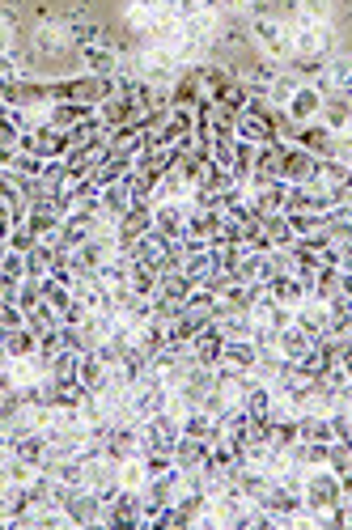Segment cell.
I'll return each mask as SVG.
<instances>
[{
  "mask_svg": "<svg viewBox=\"0 0 352 530\" xmlns=\"http://www.w3.org/2000/svg\"><path fill=\"white\" fill-rule=\"evenodd\" d=\"M251 39L263 51V60H276V64H293V26L285 22L280 13H255L251 22Z\"/></svg>",
  "mask_w": 352,
  "mask_h": 530,
  "instance_id": "cell-1",
  "label": "cell"
},
{
  "mask_svg": "<svg viewBox=\"0 0 352 530\" xmlns=\"http://www.w3.org/2000/svg\"><path fill=\"white\" fill-rule=\"evenodd\" d=\"M302 501L306 509H314V514H331V509H340L344 505V480H340V471L336 467H310L302 475Z\"/></svg>",
  "mask_w": 352,
  "mask_h": 530,
  "instance_id": "cell-2",
  "label": "cell"
},
{
  "mask_svg": "<svg viewBox=\"0 0 352 530\" xmlns=\"http://www.w3.org/2000/svg\"><path fill=\"white\" fill-rule=\"evenodd\" d=\"M323 98H327V90L319 81H302L293 90V98L285 102V119L293 128H310V123H319V115H323Z\"/></svg>",
  "mask_w": 352,
  "mask_h": 530,
  "instance_id": "cell-3",
  "label": "cell"
},
{
  "mask_svg": "<svg viewBox=\"0 0 352 530\" xmlns=\"http://www.w3.org/2000/svg\"><path fill=\"white\" fill-rule=\"evenodd\" d=\"M64 514H68V522H73V526H102L107 501H102L94 488H68L64 492Z\"/></svg>",
  "mask_w": 352,
  "mask_h": 530,
  "instance_id": "cell-4",
  "label": "cell"
},
{
  "mask_svg": "<svg viewBox=\"0 0 352 530\" xmlns=\"http://www.w3.org/2000/svg\"><path fill=\"white\" fill-rule=\"evenodd\" d=\"M187 217H191L187 200H157L153 204V229H157V234H166L170 242L187 238Z\"/></svg>",
  "mask_w": 352,
  "mask_h": 530,
  "instance_id": "cell-5",
  "label": "cell"
},
{
  "mask_svg": "<svg viewBox=\"0 0 352 530\" xmlns=\"http://www.w3.org/2000/svg\"><path fill=\"white\" fill-rule=\"evenodd\" d=\"M314 162H319V157L306 153L297 140H293V145H280V179H285V183L306 187L314 179Z\"/></svg>",
  "mask_w": 352,
  "mask_h": 530,
  "instance_id": "cell-6",
  "label": "cell"
},
{
  "mask_svg": "<svg viewBox=\"0 0 352 530\" xmlns=\"http://www.w3.org/2000/svg\"><path fill=\"white\" fill-rule=\"evenodd\" d=\"M73 30H68V22H60V17H47V22H39V30H34V51L39 56H64V51H73Z\"/></svg>",
  "mask_w": 352,
  "mask_h": 530,
  "instance_id": "cell-7",
  "label": "cell"
},
{
  "mask_svg": "<svg viewBox=\"0 0 352 530\" xmlns=\"http://www.w3.org/2000/svg\"><path fill=\"white\" fill-rule=\"evenodd\" d=\"M251 318H255V327H272V331H285L293 323V310L289 306H280L276 297L268 293V285H263V293L255 297V306H251Z\"/></svg>",
  "mask_w": 352,
  "mask_h": 530,
  "instance_id": "cell-8",
  "label": "cell"
},
{
  "mask_svg": "<svg viewBox=\"0 0 352 530\" xmlns=\"http://www.w3.org/2000/svg\"><path fill=\"white\" fill-rule=\"evenodd\" d=\"M268 293L276 297V302H280V306H289V310H297V306H302V302H306V297H310V285H306V280H302V276H297V272H276V276L268 280Z\"/></svg>",
  "mask_w": 352,
  "mask_h": 530,
  "instance_id": "cell-9",
  "label": "cell"
},
{
  "mask_svg": "<svg viewBox=\"0 0 352 530\" xmlns=\"http://www.w3.org/2000/svg\"><path fill=\"white\" fill-rule=\"evenodd\" d=\"M81 73H94V77H115V73H119V51H115L111 43L81 47Z\"/></svg>",
  "mask_w": 352,
  "mask_h": 530,
  "instance_id": "cell-10",
  "label": "cell"
},
{
  "mask_svg": "<svg viewBox=\"0 0 352 530\" xmlns=\"http://www.w3.org/2000/svg\"><path fill=\"white\" fill-rule=\"evenodd\" d=\"M319 123H323L327 132H336V136L352 132V98H348V94H327V98H323Z\"/></svg>",
  "mask_w": 352,
  "mask_h": 530,
  "instance_id": "cell-11",
  "label": "cell"
},
{
  "mask_svg": "<svg viewBox=\"0 0 352 530\" xmlns=\"http://www.w3.org/2000/svg\"><path fill=\"white\" fill-rule=\"evenodd\" d=\"M170 251H174V242L166 234H157V229H149V234H140L132 242V259L136 263H157V268L170 259Z\"/></svg>",
  "mask_w": 352,
  "mask_h": 530,
  "instance_id": "cell-12",
  "label": "cell"
},
{
  "mask_svg": "<svg viewBox=\"0 0 352 530\" xmlns=\"http://www.w3.org/2000/svg\"><path fill=\"white\" fill-rule=\"evenodd\" d=\"M319 85L327 94H348L352 98V56H331L319 73Z\"/></svg>",
  "mask_w": 352,
  "mask_h": 530,
  "instance_id": "cell-13",
  "label": "cell"
},
{
  "mask_svg": "<svg viewBox=\"0 0 352 530\" xmlns=\"http://www.w3.org/2000/svg\"><path fill=\"white\" fill-rule=\"evenodd\" d=\"M119 488L123 492H136V497H145V488H149V463H145V454H132V458H123V463H119Z\"/></svg>",
  "mask_w": 352,
  "mask_h": 530,
  "instance_id": "cell-14",
  "label": "cell"
},
{
  "mask_svg": "<svg viewBox=\"0 0 352 530\" xmlns=\"http://www.w3.org/2000/svg\"><path fill=\"white\" fill-rule=\"evenodd\" d=\"M276 348H280V357H285V361H302L306 352L314 348V340H310V335H306L302 327H297V323H289L285 331L276 335Z\"/></svg>",
  "mask_w": 352,
  "mask_h": 530,
  "instance_id": "cell-15",
  "label": "cell"
},
{
  "mask_svg": "<svg viewBox=\"0 0 352 530\" xmlns=\"http://www.w3.org/2000/svg\"><path fill=\"white\" fill-rule=\"evenodd\" d=\"M221 361L242 369V374H251V369L259 365V348H255V340H225V357Z\"/></svg>",
  "mask_w": 352,
  "mask_h": 530,
  "instance_id": "cell-16",
  "label": "cell"
},
{
  "mask_svg": "<svg viewBox=\"0 0 352 530\" xmlns=\"http://www.w3.org/2000/svg\"><path fill=\"white\" fill-rule=\"evenodd\" d=\"M123 22H128L132 34H140V39H149L153 26H157V13L145 5V0H128V9H123Z\"/></svg>",
  "mask_w": 352,
  "mask_h": 530,
  "instance_id": "cell-17",
  "label": "cell"
},
{
  "mask_svg": "<svg viewBox=\"0 0 352 530\" xmlns=\"http://www.w3.org/2000/svg\"><path fill=\"white\" fill-rule=\"evenodd\" d=\"M302 85V77H293V73H276L272 85H268V102L276 106V111H285V102L293 98V90Z\"/></svg>",
  "mask_w": 352,
  "mask_h": 530,
  "instance_id": "cell-18",
  "label": "cell"
},
{
  "mask_svg": "<svg viewBox=\"0 0 352 530\" xmlns=\"http://www.w3.org/2000/svg\"><path fill=\"white\" fill-rule=\"evenodd\" d=\"M293 9L306 17V22H331V13H336V5H331V0H293Z\"/></svg>",
  "mask_w": 352,
  "mask_h": 530,
  "instance_id": "cell-19",
  "label": "cell"
},
{
  "mask_svg": "<svg viewBox=\"0 0 352 530\" xmlns=\"http://www.w3.org/2000/svg\"><path fill=\"white\" fill-rule=\"evenodd\" d=\"M221 13L225 17H246V22H251L255 13H268V5H263V0H221Z\"/></svg>",
  "mask_w": 352,
  "mask_h": 530,
  "instance_id": "cell-20",
  "label": "cell"
},
{
  "mask_svg": "<svg viewBox=\"0 0 352 530\" xmlns=\"http://www.w3.org/2000/svg\"><path fill=\"white\" fill-rule=\"evenodd\" d=\"M208 9H221V0H179V17H196Z\"/></svg>",
  "mask_w": 352,
  "mask_h": 530,
  "instance_id": "cell-21",
  "label": "cell"
},
{
  "mask_svg": "<svg viewBox=\"0 0 352 530\" xmlns=\"http://www.w3.org/2000/svg\"><path fill=\"white\" fill-rule=\"evenodd\" d=\"M336 263L344 272H352V242H336Z\"/></svg>",
  "mask_w": 352,
  "mask_h": 530,
  "instance_id": "cell-22",
  "label": "cell"
}]
</instances>
